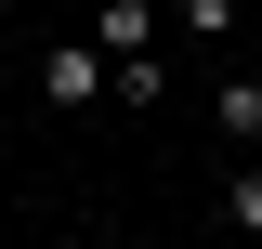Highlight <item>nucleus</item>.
Returning a JSON list of instances; mask_svg holds the SVG:
<instances>
[{"mask_svg":"<svg viewBox=\"0 0 262 249\" xmlns=\"http://www.w3.org/2000/svg\"><path fill=\"white\" fill-rule=\"evenodd\" d=\"M236 13H249V0H184V39H223Z\"/></svg>","mask_w":262,"mask_h":249,"instance_id":"nucleus-5","label":"nucleus"},{"mask_svg":"<svg viewBox=\"0 0 262 249\" xmlns=\"http://www.w3.org/2000/svg\"><path fill=\"white\" fill-rule=\"evenodd\" d=\"M210 118H223V144H262V79H223V92H210Z\"/></svg>","mask_w":262,"mask_h":249,"instance_id":"nucleus-3","label":"nucleus"},{"mask_svg":"<svg viewBox=\"0 0 262 249\" xmlns=\"http://www.w3.org/2000/svg\"><path fill=\"white\" fill-rule=\"evenodd\" d=\"M39 92H53V105H105V92H118V66H105L92 39H53V53H39Z\"/></svg>","mask_w":262,"mask_h":249,"instance_id":"nucleus-1","label":"nucleus"},{"mask_svg":"<svg viewBox=\"0 0 262 249\" xmlns=\"http://www.w3.org/2000/svg\"><path fill=\"white\" fill-rule=\"evenodd\" d=\"M144 39H158V0H105L92 13V53L105 66H144Z\"/></svg>","mask_w":262,"mask_h":249,"instance_id":"nucleus-2","label":"nucleus"},{"mask_svg":"<svg viewBox=\"0 0 262 249\" xmlns=\"http://www.w3.org/2000/svg\"><path fill=\"white\" fill-rule=\"evenodd\" d=\"M249 27H262V0H249Z\"/></svg>","mask_w":262,"mask_h":249,"instance_id":"nucleus-6","label":"nucleus"},{"mask_svg":"<svg viewBox=\"0 0 262 249\" xmlns=\"http://www.w3.org/2000/svg\"><path fill=\"white\" fill-rule=\"evenodd\" d=\"M223 223H236V236L262 249V157H249V171H236V184H223Z\"/></svg>","mask_w":262,"mask_h":249,"instance_id":"nucleus-4","label":"nucleus"}]
</instances>
